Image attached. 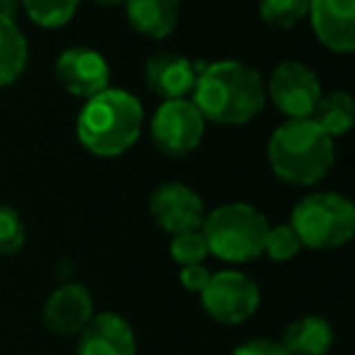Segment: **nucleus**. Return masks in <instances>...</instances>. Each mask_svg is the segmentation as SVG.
Instances as JSON below:
<instances>
[{"label":"nucleus","mask_w":355,"mask_h":355,"mask_svg":"<svg viewBox=\"0 0 355 355\" xmlns=\"http://www.w3.org/2000/svg\"><path fill=\"white\" fill-rule=\"evenodd\" d=\"M190 100L205 122L236 127L256 119L263 112L266 80L253 66L236 59H222L202 64Z\"/></svg>","instance_id":"f257e3e1"},{"label":"nucleus","mask_w":355,"mask_h":355,"mask_svg":"<svg viewBox=\"0 0 355 355\" xmlns=\"http://www.w3.org/2000/svg\"><path fill=\"white\" fill-rule=\"evenodd\" d=\"M144 105L129 90L105 88L83 100L76 119L80 146L98 158H117L127 153L141 137Z\"/></svg>","instance_id":"f03ea898"},{"label":"nucleus","mask_w":355,"mask_h":355,"mask_svg":"<svg viewBox=\"0 0 355 355\" xmlns=\"http://www.w3.org/2000/svg\"><path fill=\"white\" fill-rule=\"evenodd\" d=\"M268 163L275 178L309 188L334 168L336 141L311 117L287 119L268 139Z\"/></svg>","instance_id":"7ed1b4c3"},{"label":"nucleus","mask_w":355,"mask_h":355,"mask_svg":"<svg viewBox=\"0 0 355 355\" xmlns=\"http://www.w3.org/2000/svg\"><path fill=\"white\" fill-rule=\"evenodd\" d=\"M270 222L248 202H229L205 214L202 234L209 256L227 263H248L263 256Z\"/></svg>","instance_id":"20e7f679"},{"label":"nucleus","mask_w":355,"mask_h":355,"mask_svg":"<svg viewBox=\"0 0 355 355\" xmlns=\"http://www.w3.org/2000/svg\"><path fill=\"white\" fill-rule=\"evenodd\" d=\"M302 248L334 251L353 239L355 207L340 193H311L295 205L290 217Z\"/></svg>","instance_id":"39448f33"},{"label":"nucleus","mask_w":355,"mask_h":355,"mask_svg":"<svg viewBox=\"0 0 355 355\" xmlns=\"http://www.w3.org/2000/svg\"><path fill=\"white\" fill-rule=\"evenodd\" d=\"M207 122L190 98L161 100L151 117V141L168 158L190 156L202 144Z\"/></svg>","instance_id":"423d86ee"},{"label":"nucleus","mask_w":355,"mask_h":355,"mask_svg":"<svg viewBox=\"0 0 355 355\" xmlns=\"http://www.w3.org/2000/svg\"><path fill=\"white\" fill-rule=\"evenodd\" d=\"M200 302L212 321L239 326L258 311L261 287L241 270H219L212 272L207 287L200 292Z\"/></svg>","instance_id":"0eeeda50"},{"label":"nucleus","mask_w":355,"mask_h":355,"mask_svg":"<svg viewBox=\"0 0 355 355\" xmlns=\"http://www.w3.org/2000/svg\"><path fill=\"white\" fill-rule=\"evenodd\" d=\"M321 95V80L302 61H282L266 83V98L287 119H306L314 114Z\"/></svg>","instance_id":"6e6552de"},{"label":"nucleus","mask_w":355,"mask_h":355,"mask_svg":"<svg viewBox=\"0 0 355 355\" xmlns=\"http://www.w3.org/2000/svg\"><path fill=\"white\" fill-rule=\"evenodd\" d=\"M148 212L163 232L175 236V234L202 229L207 209H205V200L190 185L163 183L153 188L148 198Z\"/></svg>","instance_id":"1a4fd4ad"},{"label":"nucleus","mask_w":355,"mask_h":355,"mask_svg":"<svg viewBox=\"0 0 355 355\" xmlns=\"http://www.w3.org/2000/svg\"><path fill=\"white\" fill-rule=\"evenodd\" d=\"M54 76L69 95L88 100L110 88V64L90 46H71L61 51L54 64Z\"/></svg>","instance_id":"9d476101"},{"label":"nucleus","mask_w":355,"mask_h":355,"mask_svg":"<svg viewBox=\"0 0 355 355\" xmlns=\"http://www.w3.org/2000/svg\"><path fill=\"white\" fill-rule=\"evenodd\" d=\"M200 69L202 64L188 59L185 54L156 51L144 64V80L146 88L161 100H180L193 95Z\"/></svg>","instance_id":"9b49d317"},{"label":"nucleus","mask_w":355,"mask_h":355,"mask_svg":"<svg viewBox=\"0 0 355 355\" xmlns=\"http://www.w3.org/2000/svg\"><path fill=\"white\" fill-rule=\"evenodd\" d=\"M306 20L329 51L350 54L355 49V0H309Z\"/></svg>","instance_id":"f8f14e48"},{"label":"nucleus","mask_w":355,"mask_h":355,"mask_svg":"<svg viewBox=\"0 0 355 355\" xmlns=\"http://www.w3.org/2000/svg\"><path fill=\"white\" fill-rule=\"evenodd\" d=\"M93 297L88 287L78 282H66L46 297L42 321L56 336H78L93 319Z\"/></svg>","instance_id":"ddd939ff"},{"label":"nucleus","mask_w":355,"mask_h":355,"mask_svg":"<svg viewBox=\"0 0 355 355\" xmlns=\"http://www.w3.org/2000/svg\"><path fill=\"white\" fill-rule=\"evenodd\" d=\"M76 355H137V336L122 314L100 311L93 314L78 334Z\"/></svg>","instance_id":"4468645a"},{"label":"nucleus","mask_w":355,"mask_h":355,"mask_svg":"<svg viewBox=\"0 0 355 355\" xmlns=\"http://www.w3.org/2000/svg\"><path fill=\"white\" fill-rule=\"evenodd\" d=\"M132 30L148 40H166L180 22V0H124Z\"/></svg>","instance_id":"2eb2a0df"},{"label":"nucleus","mask_w":355,"mask_h":355,"mask_svg":"<svg viewBox=\"0 0 355 355\" xmlns=\"http://www.w3.org/2000/svg\"><path fill=\"white\" fill-rule=\"evenodd\" d=\"M336 334L329 319L319 314H304L287 326L280 345L287 355H329Z\"/></svg>","instance_id":"dca6fc26"},{"label":"nucleus","mask_w":355,"mask_h":355,"mask_svg":"<svg viewBox=\"0 0 355 355\" xmlns=\"http://www.w3.org/2000/svg\"><path fill=\"white\" fill-rule=\"evenodd\" d=\"M27 56H30V46L12 20V15L0 12V88L15 83L22 73H25Z\"/></svg>","instance_id":"f3484780"},{"label":"nucleus","mask_w":355,"mask_h":355,"mask_svg":"<svg viewBox=\"0 0 355 355\" xmlns=\"http://www.w3.org/2000/svg\"><path fill=\"white\" fill-rule=\"evenodd\" d=\"M316 124L329 134L331 139L345 137L355 124V103L350 98L348 90H334V93H324L316 105L314 114H311Z\"/></svg>","instance_id":"a211bd4d"},{"label":"nucleus","mask_w":355,"mask_h":355,"mask_svg":"<svg viewBox=\"0 0 355 355\" xmlns=\"http://www.w3.org/2000/svg\"><path fill=\"white\" fill-rule=\"evenodd\" d=\"M22 8L37 27L59 30L76 17L80 0H22Z\"/></svg>","instance_id":"6ab92c4d"},{"label":"nucleus","mask_w":355,"mask_h":355,"mask_svg":"<svg viewBox=\"0 0 355 355\" xmlns=\"http://www.w3.org/2000/svg\"><path fill=\"white\" fill-rule=\"evenodd\" d=\"M258 12H261L263 22H268L270 27L290 30L302 20H306L309 0H261Z\"/></svg>","instance_id":"aec40b11"},{"label":"nucleus","mask_w":355,"mask_h":355,"mask_svg":"<svg viewBox=\"0 0 355 355\" xmlns=\"http://www.w3.org/2000/svg\"><path fill=\"white\" fill-rule=\"evenodd\" d=\"M27 241L25 219L15 207L0 205V256H17Z\"/></svg>","instance_id":"412c9836"},{"label":"nucleus","mask_w":355,"mask_h":355,"mask_svg":"<svg viewBox=\"0 0 355 355\" xmlns=\"http://www.w3.org/2000/svg\"><path fill=\"white\" fill-rule=\"evenodd\" d=\"M209 256L207 241H205L202 229H193V232L175 234L171 239V258L178 266H198Z\"/></svg>","instance_id":"4be33fe9"},{"label":"nucleus","mask_w":355,"mask_h":355,"mask_svg":"<svg viewBox=\"0 0 355 355\" xmlns=\"http://www.w3.org/2000/svg\"><path fill=\"white\" fill-rule=\"evenodd\" d=\"M300 251H302V243L290 224H277V227L268 229L263 253H266L270 261H277V263L292 261Z\"/></svg>","instance_id":"5701e85b"},{"label":"nucleus","mask_w":355,"mask_h":355,"mask_svg":"<svg viewBox=\"0 0 355 355\" xmlns=\"http://www.w3.org/2000/svg\"><path fill=\"white\" fill-rule=\"evenodd\" d=\"M209 277H212V272H209V268L205 266V263L180 268V285H183L188 292H195V295H200V292L207 287Z\"/></svg>","instance_id":"b1692460"},{"label":"nucleus","mask_w":355,"mask_h":355,"mask_svg":"<svg viewBox=\"0 0 355 355\" xmlns=\"http://www.w3.org/2000/svg\"><path fill=\"white\" fill-rule=\"evenodd\" d=\"M232 355H287L277 340L272 338H251L232 350Z\"/></svg>","instance_id":"393cba45"},{"label":"nucleus","mask_w":355,"mask_h":355,"mask_svg":"<svg viewBox=\"0 0 355 355\" xmlns=\"http://www.w3.org/2000/svg\"><path fill=\"white\" fill-rule=\"evenodd\" d=\"M98 6H105V8H114V6H124V0H95Z\"/></svg>","instance_id":"a878e982"},{"label":"nucleus","mask_w":355,"mask_h":355,"mask_svg":"<svg viewBox=\"0 0 355 355\" xmlns=\"http://www.w3.org/2000/svg\"><path fill=\"white\" fill-rule=\"evenodd\" d=\"M6 3H10V0H0V12H8L6 10ZM8 15H10V12H8Z\"/></svg>","instance_id":"bb28decb"}]
</instances>
